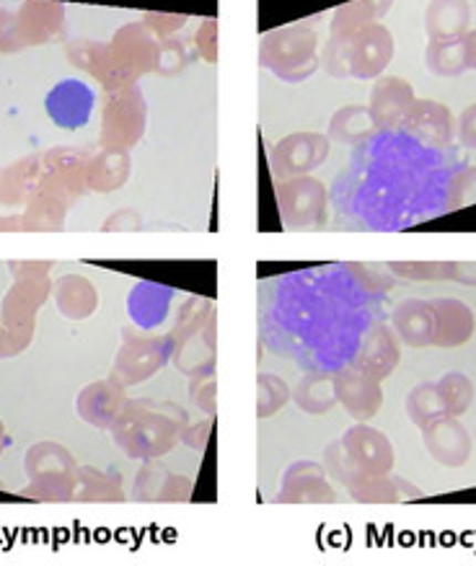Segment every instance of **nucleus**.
Masks as SVG:
<instances>
[{
	"label": "nucleus",
	"instance_id": "obj_1",
	"mask_svg": "<svg viewBox=\"0 0 476 566\" xmlns=\"http://www.w3.org/2000/svg\"><path fill=\"white\" fill-rule=\"evenodd\" d=\"M114 440L130 458L156 461L179 440V424L174 417L161 415L148 403H125L117 422L112 424Z\"/></svg>",
	"mask_w": 476,
	"mask_h": 566
},
{
	"label": "nucleus",
	"instance_id": "obj_2",
	"mask_svg": "<svg viewBox=\"0 0 476 566\" xmlns=\"http://www.w3.org/2000/svg\"><path fill=\"white\" fill-rule=\"evenodd\" d=\"M174 344V336H127L114 365L120 384H143L156 375L172 357Z\"/></svg>",
	"mask_w": 476,
	"mask_h": 566
},
{
	"label": "nucleus",
	"instance_id": "obj_3",
	"mask_svg": "<svg viewBox=\"0 0 476 566\" xmlns=\"http://www.w3.org/2000/svg\"><path fill=\"white\" fill-rule=\"evenodd\" d=\"M94 104L96 94L89 83L68 78L60 81L44 98V112L60 129H81L83 125H89Z\"/></svg>",
	"mask_w": 476,
	"mask_h": 566
},
{
	"label": "nucleus",
	"instance_id": "obj_4",
	"mask_svg": "<svg viewBox=\"0 0 476 566\" xmlns=\"http://www.w3.org/2000/svg\"><path fill=\"white\" fill-rule=\"evenodd\" d=\"M422 440H425L427 453L445 469H458L472 458V434L458 417H437L422 427Z\"/></svg>",
	"mask_w": 476,
	"mask_h": 566
},
{
	"label": "nucleus",
	"instance_id": "obj_5",
	"mask_svg": "<svg viewBox=\"0 0 476 566\" xmlns=\"http://www.w3.org/2000/svg\"><path fill=\"white\" fill-rule=\"evenodd\" d=\"M340 442L360 473H389L394 465V448H391L389 438L365 422L344 432Z\"/></svg>",
	"mask_w": 476,
	"mask_h": 566
},
{
	"label": "nucleus",
	"instance_id": "obj_6",
	"mask_svg": "<svg viewBox=\"0 0 476 566\" xmlns=\"http://www.w3.org/2000/svg\"><path fill=\"white\" fill-rule=\"evenodd\" d=\"M334 394L337 401H340L358 422H368V419L379 415L383 403L381 380L360 373L358 367H350V370L334 375Z\"/></svg>",
	"mask_w": 476,
	"mask_h": 566
},
{
	"label": "nucleus",
	"instance_id": "obj_7",
	"mask_svg": "<svg viewBox=\"0 0 476 566\" xmlns=\"http://www.w3.org/2000/svg\"><path fill=\"white\" fill-rule=\"evenodd\" d=\"M433 344L435 347H461L474 336V313L466 303L453 301H433Z\"/></svg>",
	"mask_w": 476,
	"mask_h": 566
},
{
	"label": "nucleus",
	"instance_id": "obj_8",
	"mask_svg": "<svg viewBox=\"0 0 476 566\" xmlns=\"http://www.w3.org/2000/svg\"><path fill=\"white\" fill-rule=\"evenodd\" d=\"M399 363V336L386 326H375L360 344L355 365L360 373L371 375L375 380L389 378Z\"/></svg>",
	"mask_w": 476,
	"mask_h": 566
},
{
	"label": "nucleus",
	"instance_id": "obj_9",
	"mask_svg": "<svg viewBox=\"0 0 476 566\" xmlns=\"http://www.w3.org/2000/svg\"><path fill=\"white\" fill-rule=\"evenodd\" d=\"M280 502H334V489L327 484V473L311 461L293 463L282 476Z\"/></svg>",
	"mask_w": 476,
	"mask_h": 566
},
{
	"label": "nucleus",
	"instance_id": "obj_10",
	"mask_svg": "<svg viewBox=\"0 0 476 566\" xmlns=\"http://www.w3.org/2000/svg\"><path fill=\"white\" fill-rule=\"evenodd\" d=\"M172 301H174L172 287L143 280L130 290L127 313L137 326L148 332V328H156L164 324V318L168 316V308H172Z\"/></svg>",
	"mask_w": 476,
	"mask_h": 566
},
{
	"label": "nucleus",
	"instance_id": "obj_11",
	"mask_svg": "<svg viewBox=\"0 0 476 566\" xmlns=\"http://www.w3.org/2000/svg\"><path fill=\"white\" fill-rule=\"evenodd\" d=\"M122 409H125L122 384H112V380H102V384L89 386L79 399L81 417L96 427H112L120 419Z\"/></svg>",
	"mask_w": 476,
	"mask_h": 566
},
{
	"label": "nucleus",
	"instance_id": "obj_12",
	"mask_svg": "<svg viewBox=\"0 0 476 566\" xmlns=\"http://www.w3.org/2000/svg\"><path fill=\"white\" fill-rule=\"evenodd\" d=\"M402 127L410 133L414 140L427 145V148H441V145L451 143V117L441 106L433 102H425L417 106L410 117L402 122Z\"/></svg>",
	"mask_w": 476,
	"mask_h": 566
},
{
	"label": "nucleus",
	"instance_id": "obj_13",
	"mask_svg": "<svg viewBox=\"0 0 476 566\" xmlns=\"http://www.w3.org/2000/svg\"><path fill=\"white\" fill-rule=\"evenodd\" d=\"M433 305L422 301H406L394 311V332L410 347L433 344Z\"/></svg>",
	"mask_w": 476,
	"mask_h": 566
},
{
	"label": "nucleus",
	"instance_id": "obj_14",
	"mask_svg": "<svg viewBox=\"0 0 476 566\" xmlns=\"http://www.w3.org/2000/svg\"><path fill=\"white\" fill-rule=\"evenodd\" d=\"M468 24L466 0H433L427 9V32L433 40H458Z\"/></svg>",
	"mask_w": 476,
	"mask_h": 566
},
{
	"label": "nucleus",
	"instance_id": "obj_15",
	"mask_svg": "<svg viewBox=\"0 0 476 566\" xmlns=\"http://www.w3.org/2000/svg\"><path fill=\"white\" fill-rule=\"evenodd\" d=\"M391 60V36L386 29L371 27L363 34H358L355 42V73L375 75L381 67H386Z\"/></svg>",
	"mask_w": 476,
	"mask_h": 566
},
{
	"label": "nucleus",
	"instance_id": "obj_16",
	"mask_svg": "<svg viewBox=\"0 0 476 566\" xmlns=\"http://www.w3.org/2000/svg\"><path fill=\"white\" fill-rule=\"evenodd\" d=\"M290 399L313 417L327 415V411H332V407L337 403L334 375H321V373L306 375Z\"/></svg>",
	"mask_w": 476,
	"mask_h": 566
},
{
	"label": "nucleus",
	"instance_id": "obj_17",
	"mask_svg": "<svg viewBox=\"0 0 476 566\" xmlns=\"http://www.w3.org/2000/svg\"><path fill=\"white\" fill-rule=\"evenodd\" d=\"M141 481H151V489H143V500L156 502H187L192 496V481L184 476H174L158 465H145Z\"/></svg>",
	"mask_w": 476,
	"mask_h": 566
},
{
	"label": "nucleus",
	"instance_id": "obj_18",
	"mask_svg": "<svg viewBox=\"0 0 476 566\" xmlns=\"http://www.w3.org/2000/svg\"><path fill=\"white\" fill-rule=\"evenodd\" d=\"M381 83L383 86L375 91V106H373L375 122H379V127H383V125L391 127V125H396V119L404 114L406 104H410V98H412V91H410V86H406V81L402 83V81L391 78V81H381Z\"/></svg>",
	"mask_w": 476,
	"mask_h": 566
},
{
	"label": "nucleus",
	"instance_id": "obj_19",
	"mask_svg": "<svg viewBox=\"0 0 476 566\" xmlns=\"http://www.w3.org/2000/svg\"><path fill=\"white\" fill-rule=\"evenodd\" d=\"M348 489L355 502H396V500H402L396 479H391L389 473H358V476L348 484Z\"/></svg>",
	"mask_w": 476,
	"mask_h": 566
},
{
	"label": "nucleus",
	"instance_id": "obj_20",
	"mask_svg": "<svg viewBox=\"0 0 476 566\" xmlns=\"http://www.w3.org/2000/svg\"><path fill=\"white\" fill-rule=\"evenodd\" d=\"M437 396H441L443 411L448 417H461L472 407L474 401V384L461 373H445L435 384Z\"/></svg>",
	"mask_w": 476,
	"mask_h": 566
},
{
	"label": "nucleus",
	"instance_id": "obj_21",
	"mask_svg": "<svg viewBox=\"0 0 476 566\" xmlns=\"http://www.w3.org/2000/svg\"><path fill=\"white\" fill-rule=\"evenodd\" d=\"M406 415L417 427H425L445 415L435 384H420L417 388H412V394L406 396Z\"/></svg>",
	"mask_w": 476,
	"mask_h": 566
},
{
	"label": "nucleus",
	"instance_id": "obj_22",
	"mask_svg": "<svg viewBox=\"0 0 476 566\" xmlns=\"http://www.w3.org/2000/svg\"><path fill=\"white\" fill-rule=\"evenodd\" d=\"M290 396H293V391H290L288 384L282 378H278V375H259L257 378V417L259 419H267L272 417L275 411L286 407V403L290 401Z\"/></svg>",
	"mask_w": 476,
	"mask_h": 566
},
{
	"label": "nucleus",
	"instance_id": "obj_23",
	"mask_svg": "<svg viewBox=\"0 0 476 566\" xmlns=\"http://www.w3.org/2000/svg\"><path fill=\"white\" fill-rule=\"evenodd\" d=\"M430 67L441 75H456L466 67L464 57V36L458 40H433L427 50Z\"/></svg>",
	"mask_w": 476,
	"mask_h": 566
},
{
	"label": "nucleus",
	"instance_id": "obj_24",
	"mask_svg": "<svg viewBox=\"0 0 476 566\" xmlns=\"http://www.w3.org/2000/svg\"><path fill=\"white\" fill-rule=\"evenodd\" d=\"M327 465H329V471H332L334 476L340 479L344 486H348L350 481L355 479L358 473H360V471L355 469V465H352L350 455L344 453V448H342V442H340V440H337L334 446H329V450H327Z\"/></svg>",
	"mask_w": 476,
	"mask_h": 566
},
{
	"label": "nucleus",
	"instance_id": "obj_25",
	"mask_svg": "<svg viewBox=\"0 0 476 566\" xmlns=\"http://www.w3.org/2000/svg\"><path fill=\"white\" fill-rule=\"evenodd\" d=\"M215 399H218V394H215L213 373H207L205 378L197 375V384L192 386V401H195L205 415H215Z\"/></svg>",
	"mask_w": 476,
	"mask_h": 566
},
{
	"label": "nucleus",
	"instance_id": "obj_26",
	"mask_svg": "<svg viewBox=\"0 0 476 566\" xmlns=\"http://www.w3.org/2000/svg\"><path fill=\"white\" fill-rule=\"evenodd\" d=\"M461 140L476 148V106L461 117Z\"/></svg>",
	"mask_w": 476,
	"mask_h": 566
},
{
	"label": "nucleus",
	"instance_id": "obj_27",
	"mask_svg": "<svg viewBox=\"0 0 476 566\" xmlns=\"http://www.w3.org/2000/svg\"><path fill=\"white\" fill-rule=\"evenodd\" d=\"M464 57L466 67H476V32L464 36Z\"/></svg>",
	"mask_w": 476,
	"mask_h": 566
},
{
	"label": "nucleus",
	"instance_id": "obj_28",
	"mask_svg": "<svg viewBox=\"0 0 476 566\" xmlns=\"http://www.w3.org/2000/svg\"><path fill=\"white\" fill-rule=\"evenodd\" d=\"M207 430H210V422L203 424V432H207ZM189 434H197V430H189ZM205 440L207 438H199V442H203V446H205ZM184 442H187V446H192V448H197V438H184Z\"/></svg>",
	"mask_w": 476,
	"mask_h": 566
},
{
	"label": "nucleus",
	"instance_id": "obj_29",
	"mask_svg": "<svg viewBox=\"0 0 476 566\" xmlns=\"http://www.w3.org/2000/svg\"><path fill=\"white\" fill-rule=\"evenodd\" d=\"M6 446V438H3V427H0V450H3Z\"/></svg>",
	"mask_w": 476,
	"mask_h": 566
}]
</instances>
